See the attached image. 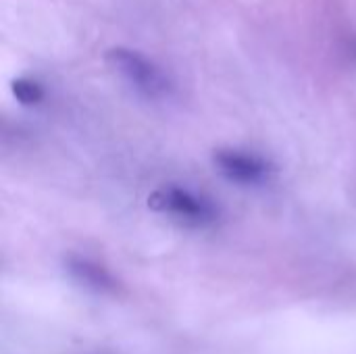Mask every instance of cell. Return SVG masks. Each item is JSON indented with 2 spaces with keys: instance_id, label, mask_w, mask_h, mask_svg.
Segmentation results:
<instances>
[{
  "instance_id": "cell-5",
  "label": "cell",
  "mask_w": 356,
  "mask_h": 354,
  "mask_svg": "<svg viewBox=\"0 0 356 354\" xmlns=\"http://www.w3.org/2000/svg\"><path fill=\"white\" fill-rule=\"evenodd\" d=\"M13 90V96L23 104V106H33V104H40L44 100V88L31 79V77H19L13 81L10 86Z\"/></svg>"
},
{
  "instance_id": "cell-2",
  "label": "cell",
  "mask_w": 356,
  "mask_h": 354,
  "mask_svg": "<svg viewBox=\"0 0 356 354\" xmlns=\"http://www.w3.org/2000/svg\"><path fill=\"white\" fill-rule=\"evenodd\" d=\"M150 207L175 221L192 227H204L217 221L219 211L207 196L184 188V186H165L150 196Z\"/></svg>"
},
{
  "instance_id": "cell-4",
  "label": "cell",
  "mask_w": 356,
  "mask_h": 354,
  "mask_svg": "<svg viewBox=\"0 0 356 354\" xmlns=\"http://www.w3.org/2000/svg\"><path fill=\"white\" fill-rule=\"evenodd\" d=\"M69 271L75 280H79L83 286L92 288V290H100V292H106V290H113L115 288V282L111 277V273L100 267L98 263L90 261V259H71L69 261Z\"/></svg>"
},
{
  "instance_id": "cell-3",
  "label": "cell",
  "mask_w": 356,
  "mask_h": 354,
  "mask_svg": "<svg viewBox=\"0 0 356 354\" xmlns=\"http://www.w3.org/2000/svg\"><path fill=\"white\" fill-rule=\"evenodd\" d=\"M215 167L217 171L240 186H261L271 179L273 167L269 161L254 152L236 150V148H223L215 152Z\"/></svg>"
},
{
  "instance_id": "cell-1",
  "label": "cell",
  "mask_w": 356,
  "mask_h": 354,
  "mask_svg": "<svg viewBox=\"0 0 356 354\" xmlns=\"http://www.w3.org/2000/svg\"><path fill=\"white\" fill-rule=\"evenodd\" d=\"M108 65L123 77L127 86L148 100H165L173 92V83L165 71L138 50L113 48L108 50Z\"/></svg>"
}]
</instances>
